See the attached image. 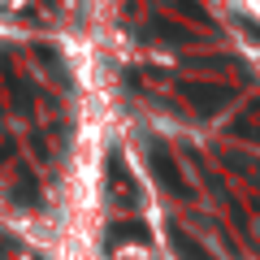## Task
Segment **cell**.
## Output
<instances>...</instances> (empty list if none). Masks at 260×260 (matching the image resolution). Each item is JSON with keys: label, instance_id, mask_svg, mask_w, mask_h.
<instances>
[{"label": "cell", "instance_id": "1", "mask_svg": "<svg viewBox=\"0 0 260 260\" xmlns=\"http://www.w3.org/2000/svg\"><path fill=\"white\" fill-rule=\"evenodd\" d=\"M152 169H156V178H160V182H165V186H169L174 195H191L186 178L178 174V165L169 160V152H165V148H152Z\"/></svg>", "mask_w": 260, "mask_h": 260}, {"label": "cell", "instance_id": "2", "mask_svg": "<svg viewBox=\"0 0 260 260\" xmlns=\"http://www.w3.org/2000/svg\"><path fill=\"white\" fill-rule=\"evenodd\" d=\"M169 234H174V247H178V256H182V260H213L200 243L191 239V234L182 230V225H169Z\"/></svg>", "mask_w": 260, "mask_h": 260}, {"label": "cell", "instance_id": "3", "mask_svg": "<svg viewBox=\"0 0 260 260\" xmlns=\"http://www.w3.org/2000/svg\"><path fill=\"white\" fill-rule=\"evenodd\" d=\"M109 239L113 243H148V225H139V221H113L109 225Z\"/></svg>", "mask_w": 260, "mask_h": 260}]
</instances>
